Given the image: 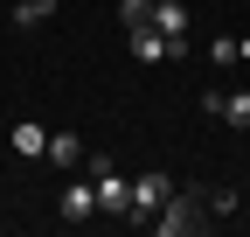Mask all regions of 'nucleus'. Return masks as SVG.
I'll list each match as a JSON object with an SVG mask.
<instances>
[{"label": "nucleus", "mask_w": 250, "mask_h": 237, "mask_svg": "<svg viewBox=\"0 0 250 237\" xmlns=\"http://www.w3.org/2000/svg\"><path fill=\"white\" fill-rule=\"evenodd\" d=\"M236 56H243V63H250V35H243V42H236Z\"/></svg>", "instance_id": "12"}, {"label": "nucleus", "mask_w": 250, "mask_h": 237, "mask_svg": "<svg viewBox=\"0 0 250 237\" xmlns=\"http://www.w3.org/2000/svg\"><path fill=\"white\" fill-rule=\"evenodd\" d=\"M118 21H125V28H139V21H153V0H118Z\"/></svg>", "instance_id": "11"}, {"label": "nucleus", "mask_w": 250, "mask_h": 237, "mask_svg": "<svg viewBox=\"0 0 250 237\" xmlns=\"http://www.w3.org/2000/svg\"><path fill=\"white\" fill-rule=\"evenodd\" d=\"M90 189H98V210H104V216H125L132 189H125V174H118L111 161H90Z\"/></svg>", "instance_id": "3"}, {"label": "nucleus", "mask_w": 250, "mask_h": 237, "mask_svg": "<svg viewBox=\"0 0 250 237\" xmlns=\"http://www.w3.org/2000/svg\"><path fill=\"white\" fill-rule=\"evenodd\" d=\"M62 216H70V223L98 216V189H90V182H70V189H62Z\"/></svg>", "instance_id": "6"}, {"label": "nucleus", "mask_w": 250, "mask_h": 237, "mask_svg": "<svg viewBox=\"0 0 250 237\" xmlns=\"http://www.w3.org/2000/svg\"><path fill=\"white\" fill-rule=\"evenodd\" d=\"M215 118H223V126H236V133H250V91L223 98V105H215Z\"/></svg>", "instance_id": "7"}, {"label": "nucleus", "mask_w": 250, "mask_h": 237, "mask_svg": "<svg viewBox=\"0 0 250 237\" xmlns=\"http://www.w3.org/2000/svg\"><path fill=\"white\" fill-rule=\"evenodd\" d=\"M56 14V0H14V28H42Z\"/></svg>", "instance_id": "8"}, {"label": "nucleus", "mask_w": 250, "mask_h": 237, "mask_svg": "<svg viewBox=\"0 0 250 237\" xmlns=\"http://www.w3.org/2000/svg\"><path fill=\"white\" fill-rule=\"evenodd\" d=\"M153 28L174 42V56H181V42H188V7L181 0H153Z\"/></svg>", "instance_id": "5"}, {"label": "nucleus", "mask_w": 250, "mask_h": 237, "mask_svg": "<svg viewBox=\"0 0 250 237\" xmlns=\"http://www.w3.org/2000/svg\"><path fill=\"white\" fill-rule=\"evenodd\" d=\"M49 161H62V167H70V161H83V146H77V133H49Z\"/></svg>", "instance_id": "9"}, {"label": "nucleus", "mask_w": 250, "mask_h": 237, "mask_svg": "<svg viewBox=\"0 0 250 237\" xmlns=\"http://www.w3.org/2000/svg\"><path fill=\"white\" fill-rule=\"evenodd\" d=\"M167 195H174L167 174H139V182H132V202H125V223H146V230H153V216H160Z\"/></svg>", "instance_id": "2"}, {"label": "nucleus", "mask_w": 250, "mask_h": 237, "mask_svg": "<svg viewBox=\"0 0 250 237\" xmlns=\"http://www.w3.org/2000/svg\"><path fill=\"white\" fill-rule=\"evenodd\" d=\"M125 42H132V56H139V63H167V56H174V42L160 35V28H153V21H139V28H125Z\"/></svg>", "instance_id": "4"}, {"label": "nucleus", "mask_w": 250, "mask_h": 237, "mask_svg": "<svg viewBox=\"0 0 250 237\" xmlns=\"http://www.w3.org/2000/svg\"><path fill=\"white\" fill-rule=\"evenodd\" d=\"M14 154H49V133L42 126H14Z\"/></svg>", "instance_id": "10"}, {"label": "nucleus", "mask_w": 250, "mask_h": 237, "mask_svg": "<svg viewBox=\"0 0 250 237\" xmlns=\"http://www.w3.org/2000/svg\"><path fill=\"white\" fill-rule=\"evenodd\" d=\"M153 230H160V237H195V230H208V216H202V202L181 189V195H167V202H160Z\"/></svg>", "instance_id": "1"}]
</instances>
